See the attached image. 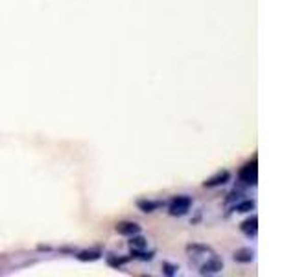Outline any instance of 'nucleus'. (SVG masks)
<instances>
[{
  "instance_id": "1",
  "label": "nucleus",
  "mask_w": 295,
  "mask_h": 277,
  "mask_svg": "<svg viewBox=\"0 0 295 277\" xmlns=\"http://www.w3.org/2000/svg\"><path fill=\"white\" fill-rule=\"evenodd\" d=\"M192 207V198L190 196H175L172 202L168 204V213L170 216H184Z\"/></svg>"
},
{
  "instance_id": "2",
  "label": "nucleus",
  "mask_w": 295,
  "mask_h": 277,
  "mask_svg": "<svg viewBox=\"0 0 295 277\" xmlns=\"http://www.w3.org/2000/svg\"><path fill=\"white\" fill-rule=\"evenodd\" d=\"M238 178L240 181L246 185H257L258 181V168H257V159H253L251 163H247L240 168L238 172Z\"/></svg>"
},
{
  "instance_id": "3",
  "label": "nucleus",
  "mask_w": 295,
  "mask_h": 277,
  "mask_svg": "<svg viewBox=\"0 0 295 277\" xmlns=\"http://www.w3.org/2000/svg\"><path fill=\"white\" fill-rule=\"evenodd\" d=\"M222 270H223L222 259L214 257V253L210 255L208 261H205V263L199 266V273H201V275H216V273H220Z\"/></svg>"
},
{
  "instance_id": "4",
  "label": "nucleus",
  "mask_w": 295,
  "mask_h": 277,
  "mask_svg": "<svg viewBox=\"0 0 295 277\" xmlns=\"http://www.w3.org/2000/svg\"><path fill=\"white\" fill-rule=\"evenodd\" d=\"M116 233L122 237H133V235L141 233V225L137 222H118L116 224Z\"/></svg>"
},
{
  "instance_id": "5",
  "label": "nucleus",
  "mask_w": 295,
  "mask_h": 277,
  "mask_svg": "<svg viewBox=\"0 0 295 277\" xmlns=\"http://www.w3.org/2000/svg\"><path fill=\"white\" fill-rule=\"evenodd\" d=\"M240 229H242V233L246 235V237H255V235L258 233V216L257 214H253V216L244 220L242 224H240Z\"/></svg>"
},
{
  "instance_id": "6",
  "label": "nucleus",
  "mask_w": 295,
  "mask_h": 277,
  "mask_svg": "<svg viewBox=\"0 0 295 277\" xmlns=\"http://www.w3.org/2000/svg\"><path fill=\"white\" fill-rule=\"evenodd\" d=\"M229 180H231V174H229L227 170H223V172H220V174L212 175L210 180L205 181L203 187H205V189H214V187H222V185H225Z\"/></svg>"
},
{
  "instance_id": "7",
  "label": "nucleus",
  "mask_w": 295,
  "mask_h": 277,
  "mask_svg": "<svg viewBox=\"0 0 295 277\" xmlns=\"http://www.w3.org/2000/svg\"><path fill=\"white\" fill-rule=\"evenodd\" d=\"M163 205H165V202H159V199H139V202H137V207H139L142 213H155V211H159Z\"/></svg>"
},
{
  "instance_id": "8",
  "label": "nucleus",
  "mask_w": 295,
  "mask_h": 277,
  "mask_svg": "<svg viewBox=\"0 0 295 277\" xmlns=\"http://www.w3.org/2000/svg\"><path fill=\"white\" fill-rule=\"evenodd\" d=\"M253 257H255V253H253V249H249V248L238 249V251L234 253V261H236V263H242V264L251 263Z\"/></svg>"
},
{
  "instance_id": "9",
  "label": "nucleus",
  "mask_w": 295,
  "mask_h": 277,
  "mask_svg": "<svg viewBox=\"0 0 295 277\" xmlns=\"http://www.w3.org/2000/svg\"><path fill=\"white\" fill-rule=\"evenodd\" d=\"M100 257H102V253L100 251H89V249L76 253V259L77 261H82V263H89V261L92 263V261H98Z\"/></svg>"
},
{
  "instance_id": "10",
  "label": "nucleus",
  "mask_w": 295,
  "mask_h": 277,
  "mask_svg": "<svg viewBox=\"0 0 295 277\" xmlns=\"http://www.w3.org/2000/svg\"><path fill=\"white\" fill-rule=\"evenodd\" d=\"M253 209H255V202H253V199H244V202L234 205V211H236V213H249V211Z\"/></svg>"
},
{
  "instance_id": "11",
  "label": "nucleus",
  "mask_w": 295,
  "mask_h": 277,
  "mask_svg": "<svg viewBox=\"0 0 295 277\" xmlns=\"http://www.w3.org/2000/svg\"><path fill=\"white\" fill-rule=\"evenodd\" d=\"M129 246H131V248H135V249H144L146 246H148V242H146L144 237H141V235L137 233V235H133V237H131Z\"/></svg>"
},
{
  "instance_id": "12",
  "label": "nucleus",
  "mask_w": 295,
  "mask_h": 277,
  "mask_svg": "<svg viewBox=\"0 0 295 277\" xmlns=\"http://www.w3.org/2000/svg\"><path fill=\"white\" fill-rule=\"evenodd\" d=\"M153 255H155L153 251H148V253H146L144 249L131 248V257H133V259H141V261H151V259H153Z\"/></svg>"
},
{
  "instance_id": "13",
  "label": "nucleus",
  "mask_w": 295,
  "mask_h": 277,
  "mask_svg": "<svg viewBox=\"0 0 295 277\" xmlns=\"http://www.w3.org/2000/svg\"><path fill=\"white\" fill-rule=\"evenodd\" d=\"M107 263L111 264L113 268H120L124 263H127V259H120V257H113V255H109V257H107Z\"/></svg>"
},
{
  "instance_id": "14",
  "label": "nucleus",
  "mask_w": 295,
  "mask_h": 277,
  "mask_svg": "<svg viewBox=\"0 0 295 277\" xmlns=\"http://www.w3.org/2000/svg\"><path fill=\"white\" fill-rule=\"evenodd\" d=\"M177 270L179 268L174 266V264H170V263H163V272L166 273V275H175L177 273Z\"/></svg>"
}]
</instances>
